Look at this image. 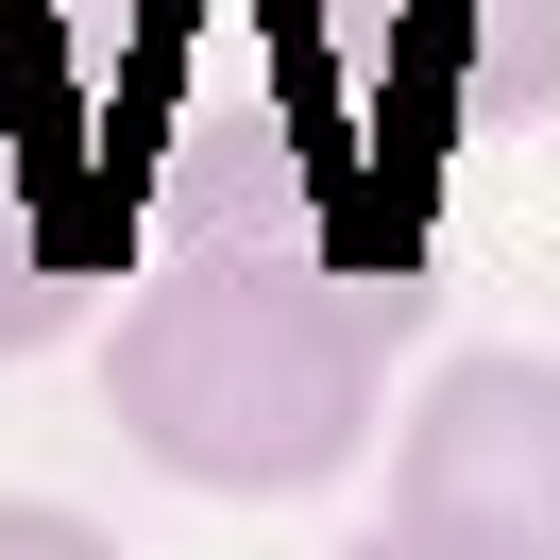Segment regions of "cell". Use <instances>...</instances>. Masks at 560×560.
<instances>
[{"label":"cell","instance_id":"obj_3","mask_svg":"<svg viewBox=\"0 0 560 560\" xmlns=\"http://www.w3.org/2000/svg\"><path fill=\"white\" fill-rule=\"evenodd\" d=\"M85 289H103V187L51 153L35 103H0V357L69 340Z\"/></svg>","mask_w":560,"mask_h":560},{"label":"cell","instance_id":"obj_2","mask_svg":"<svg viewBox=\"0 0 560 560\" xmlns=\"http://www.w3.org/2000/svg\"><path fill=\"white\" fill-rule=\"evenodd\" d=\"M390 510L458 560H560V357H442L390 424Z\"/></svg>","mask_w":560,"mask_h":560},{"label":"cell","instance_id":"obj_4","mask_svg":"<svg viewBox=\"0 0 560 560\" xmlns=\"http://www.w3.org/2000/svg\"><path fill=\"white\" fill-rule=\"evenodd\" d=\"M0 560H119L85 510H35V492H0Z\"/></svg>","mask_w":560,"mask_h":560},{"label":"cell","instance_id":"obj_1","mask_svg":"<svg viewBox=\"0 0 560 560\" xmlns=\"http://www.w3.org/2000/svg\"><path fill=\"white\" fill-rule=\"evenodd\" d=\"M424 340V272L306 221H171L103 323V408L187 492H340Z\"/></svg>","mask_w":560,"mask_h":560},{"label":"cell","instance_id":"obj_5","mask_svg":"<svg viewBox=\"0 0 560 560\" xmlns=\"http://www.w3.org/2000/svg\"><path fill=\"white\" fill-rule=\"evenodd\" d=\"M340 560H458V544H442V526H408V510H390L374 544H340Z\"/></svg>","mask_w":560,"mask_h":560}]
</instances>
